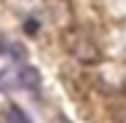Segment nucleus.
<instances>
[{"label": "nucleus", "mask_w": 126, "mask_h": 123, "mask_svg": "<svg viewBox=\"0 0 126 123\" xmlns=\"http://www.w3.org/2000/svg\"><path fill=\"white\" fill-rule=\"evenodd\" d=\"M7 51H10V56H12V58H15V61H24V58H27V48L22 46V44H10V46H7Z\"/></svg>", "instance_id": "39448f33"}, {"label": "nucleus", "mask_w": 126, "mask_h": 123, "mask_svg": "<svg viewBox=\"0 0 126 123\" xmlns=\"http://www.w3.org/2000/svg\"><path fill=\"white\" fill-rule=\"evenodd\" d=\"M5 51H7V44H5V36H2V34H0V56H2V53H5Z\"/></svg>", "instance_id": "6e6552de"}, {"label": "nucleus", "mask_w": 126, "mask_h": 123, "mask_svg": "<svg viewBox=\"0 0 126 123\" xmlns=\"http://www.w3.org/2000/svg\"><path fill=\"white\" fill-rule=\"evenodd\" d=\"M114 121L116 123H126V109H116V111H114Z\"/></svg>", "instance_id": "0eeeda50"}, {"label": "nucleus", "mask_w": 126, "mask_h": 123, "mask_svg": "<svg viewBox=\"0 0 126 123\" xmlns=\"http://www.w3.org/2000/svg\"><path fill=\"white\" fill-rule=\"evenodd\" d=\"M5 121L7 123H32L29 118H27V113L19 106H15V104H10V106L5 109Z\"/></svg>", "instance_id": "20e7f679"}, {"label": "nucleus", "mask_w": 126, "mask_h": 123, "mask_svg": "<svg viewBox=\"0 0 126 123\" xmlns=\"http://www.w3.org/2000/svg\"><path fill=\"white\" fill-rule=\"evenodd\" d=\"M24 31H27L29 36H34V34L39 31V22H36V19H27V22H24Z\"/></svg>", "instance_id": "423d86ee"}, {"label": "nucleus", "mask_w": 126, "mask_h": 123, "mask_svg": "<svg viewBox=\"0 0 126 123\" xmlns=\"http://www.w3.org/2000/svg\"><path fill=\"white\" fill-rule=\"evenodd\" d=\"M61 41H63V48H65L75 61H80L82 65H97V63L102 61L99 46L92 41V36L85 34L82 29H65Z\"/></svg>", "instance_id": "f257e3e1"}, {"label": "nucleus", "mask_w": 126, "mask_h": 123, "mask_svg": "<svg viewBox=\"0 0 126 123\" xmlns=\"http://www.w3.org/2000/svg\"><path fill=\"white\" fill-rule=\"evenodd\" d=\"M17 75H19V85H22V87H27V89H39L41 75H39L36 68H22Z\"/></svg>", "instance_id": "f03ea898"}, {"label": "nucleus", "mask_w": 126, "mask_h": 123, "mask_svg": "<svg viewBox=\"0 0 126 123\" xmlns=\"http://www.w3.org/2000/svg\"><path fill=\"white\" fill-rule=\"evenodd\" d=\"M17 85H19V75L15 77L12 70H0V89H2V92H12ZM19 87H22V85H19Z\"/></svg>", "instance_id": "7ed1b4c3"}]
</instances>
